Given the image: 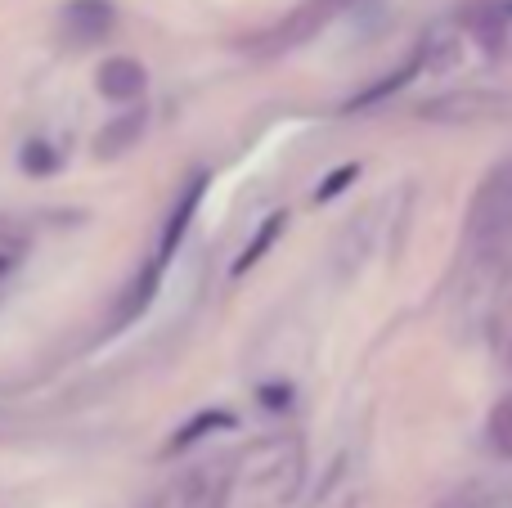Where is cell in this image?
Segmentation results:
<instances>
[{
  "label": "cell",
  "mask_w": 512,
  "mask_h": 508,
  "mask_svg": "<svg viewBox=\"0 0 512 508\" xmlns=\"http://www.w3.org/2000/svg\"><path fill=\"white\" fill-rule=\"evenodd\" d=\"M512 243V158L499 162L477 185L468 207V248L477 257H495Z\"/></svg>",
  "instance_id": "cell-1"
},
{
  "label": "cell",
  "mask_w": 512,
  "mask_h": 508,
  "mask_svg": "<svg viewBox=\"0 0 512 508\" xmlns=\"http://www.w3.org/2000/svg\"><path fill=\"white\" fill-rule=\"evenodd\" d=\"M113 23H117V14H113V5H108V0H72V5L63 9V18H59L63 36H68V41H77V45L104 41V36L113 32Z\"/></svg>",
  "instance_id": "cell-2"
},
{
  "label": "cell",
  "mask_w": 512,
  "mask_h": 508,
  "mask_svg": "<svg viewBox=\"0 0 512 508\" xmlns=\"http://www.w3.org/2000/svg\"><path fill=\"white\" fill-rule=\"evenodd\" d=\"M95 86H99V95L113 99V104H135V99L144 95V86H149V77H144V68H140L135 59L117 54V59L99 63Z\"/></svg>",
  "instance_id": "cell-3"
},
{
  "label": "cell",
  "mask_w": 512,
  "mask_h": 508,
  "mask_svg": "<svg viewBox=\"0 0 512 508\" xmlns=\"http://www.w3.org/2000/svg\"><path fill=\"white\" fill-rule=\"evenodd\" d=\"M144 126H149V113H144V108H126V113H117L113 122L95 135V153L99 158H122V153H131L135 144L144 140Z\"/></svg>",
  "instance_id": "cell-4"
},
{
  "label": "cell",
  "mask_w": 512,
  "mask_h": 508,
  "mask_svg": "<svg viewBox=\"0 0 512 508\" xmlns=\"http://www.w3.org/2000/svg\"><path fill=\"white\" fill-rule=\"evenodd\" d=\"M203 185L207 180L198 176V180H189V189L180 194V203L171 207V216H167V230H162V243H158V261H171L176 257V248H180V239L189 234V221L198 216V203H203Z\"/></svg>",
  "instance_id": "cell-5"
},
{
  "label": "cell",
  "mask_w": 512,
  "mask_h": 508,
  "mask_svg": "<svg viewBox=\"0 0 512 508\" xmlns=\"http://www.w3.org/2000/svg\"><path fill=\"white\" fill-rule=\"evenodd\" d=\"M162 270H167V261H158V257H153V261H149V270H144V275L131 284V297H122V306H117V315H113V329H122L126 320H135V315H140L144 306L153 302V293H158V279H162Z\"/></svg>",
  "instance_id": "cell-6"
},
{
  "label": "cell",
  "mask_w": 512,
  "mask_h": 508,
  "mask_svg": "<svg viewBox=\"0 0 512 508\" xmlns=\"http://www.w3.org/2000/svg\"><path fill=\"white\" fill-rule=\"evenodd\" d=\"M418 63H423V59H409L405 68H396L387 81H373V86H364L360 95H355L351 104H346V113H364V108H373V104H382V99H391V95H396V90L418 72Z\"/></svg>",
  "instance_id": "cell-7"
},
{
  "label": "cell",
  "mask_w": 512,
  "mask_h": 508,
  "mask_svg": "<svg viewBox=\"0 0 512 508\" xmlns=\"http://www.w3.org/2000/svg\"><path fill=\"white\" fill-rule=\"evenodd\" d=\"M486 446H490V455H495V459H512V396L495 401V410H490Z\"/></svg>",
  "instance_id": "cell-8"
},
{
  "label": "cell",
  "mask_w": 512,
  "mask_h": 508,
  "mask_svg": "<svg viewBox=\"0 0 512 508\" xmlns=\"http://www.w3.org/2000/svg\"><path fill=\"white\" fill-rule=\"evenodd\" d=\"M283 234V216H270V221L261 225V230H256V239L248 243V248H243V257H239V266H234V275H243V270H252L256 261L265 257V252L274 248V239H279Z\"/></svg>",
  "instance_id": "cell-9"
},
{
  "label": "cell",
  "mask_w": 512,
  "mask_h": 508,
  "mask_svg": "<svg viewBox=\"0 0 512 508\" xmlns=\"http://www.w3.org/2000/svg\"><path fill=\"white\" fill-rule=\"evenodd\" d=\"M230 414H221V410H212V414H203V419H198V423H189V428L185 432H180V437H176V446H171V450H185L189 446V441H198V437H203V432L207 428H230Z\"/></svg>",
  "instance_id": "cell-10"
},
{
  "label": "cell",
  "mask_w": 512,
  "mask_h": 508,
  "mask_svg": "<svg viewBox=\"0 0 512 508\" xmlns=\"http://www.w3.org/2000/svg\"><path fill=\"white\" fill-rule=\"evenodd\" d=\"M54 153H50V144H27L23 149V167L27 171H36V176H45V171H54Z\"/></svg>",
  "instance_id": "cell-11"
},
{
  "label": "cell",
  "mask_w": 512,
  "mask_h": 508,
  "mask_svg": "<svg viewBox=\"0 0 512 508\" xmlns=\"http://www.w3.org/2000/svg\"><path fill=\"white\" fill-rule=\"evenodd\" d=\"M432 508H486V495L477 486H463V491H450L445 500H436Z\"/></svg>",
  "instance_id": "cell-12"
},
{
  "label": "cell",
  "mask_w": 512,
  "mask_h": 508,
  "mask_svg": "<svg viewBox=\"0 0 512 508\" xmlns=\"http://www.w3.org/2000/svg\"><path fill=\"white\" fill-rule=\"evenodd\" d=\"M355 171L360 167H342V171H333V176L324 180V185H319V194H315V203H328V198L337 194V189H346V180H355Z\"/></svg>",
  "instance_id": "cell-13"
},
{
  "label": "cell",
  "mask_w": 512,
  "mask_h": 508,
  "mask_svg": "<svg viewBox=\"0 0 512 508\" xmlns=\"http://www.w3.org/2000/svg\"><path fill=\"white\" fill-rule=\"evenodd\" d=\"M508 365H512V342H508Z\"/></svg>",
  "instance_id": "cell-14"
}]
</instances>
